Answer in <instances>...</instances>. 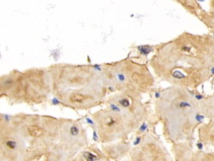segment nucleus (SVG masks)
Segmentation results:
<instances>
[{
	"mask_svg": "<svg viewBox=\"0 0 214 161\" xmlns=\"http://www.w3.org/2000/svg\"><path fill=\"white\" fill-rule=\"evenodd\" d=\"M47 89L45 73L42 70L32 69L25 72L17 71L15 84L10 99L21 102H41Z\"/></svg>",
	"mask_w": 214,
	"mask_h": 161,
	"instance_id": "1",
	"label": "nucleus"
},
{
	"mask_svg": "<svg viewBox=\"0 0 214 161\" xmlns=\"http://www.w3.org/2000/svg\"><path fill=\"white\" fill-rule=\"evenodd\" d=\"M22 138L12 117L0 115V161H17L23 149Z\"/></svg>",
	"mask_w": 214,
	"mask_h": 161,
	"instance_id": "2",
	"label": "nucleus"
},
{
	"mask_svg": "<svg viewBox=\"0 0 214 161\" xmlns=\"http://www.w3.org/2000/svg\"><path fill=\"white\" fill-rule=\"evenodd\" d=\"M137 50L140 55L147 56L148 55L153 51V48L152 46H150V45H140V46H137Z\"/></svg>",
	"mask_w": 214,
	"mask_h": 161,
	"instance_id": "3",
	"label": "nucleus"
},
{
	"mask_svg": "<svg viewBox=\"0 0 214 161\" xmlns=\"http://www.w3.org/2000/svg\"><path fill=\"white\" fill-rule=\"evenodd\" d=\"M117 103L120 105V107H121L122 108L127 109L130 107V100L127 97H121L120 98L117 99Z\"/></svg>",
	"mask_w": 214,
	"mask_h": 161,
	"instance_id": "4",
	"label": "nucleus"
},
{
	"mask_svg": "<svg viewBox=\"0 0 214 161\" xmlns=\"http://www.w3.org/2000/svg\"><path fill=\"white\" fill-rule=\"evenodd\" d=\"M70 134L72 137H77L80 133V130H79V127L76 124H73L70 127Z\"/></svg>",
	"mask_w": 214,
	"mask_h": 161,
	"instance_id": "5",
	"label": "nucleus"
},
{
	"mask_svg": "<svg viewBox=\"0 0 214 161\" xmlns=\"http://www.w3.org/2000/svg\"><path fill=\"white\" fill-rule=\"evenodd\" d=\"M47 160H48L47 155L45 154H41L35 155L29 161H47Z\"/></svg>",
	"mask_w": 214,
	"mask_h": 161,
	"instance_id": "6",
	"label": "nucleus"
},
{
	"mask_svg": "<svg viewBox=\"0 0 214 161\" xmlns=\"http://www.w3.org/2000/svg\"><path fill=\"white\" fill-rule=\"evenodd\" d=\"M84 157L85 158V159L87 161H95L97 157L96 155L93 154L92 153H90V152H87V153H85Z\"/></svg>",
	"mask_w": 214,
	"mask_h": 161,
	"instance_id": "7",
	"label": "nucleus"
},
{
	"mask_svg": "<svg viewBox=\"0 0 214 161\" xmlns=\"http://www.w3.org/2000/svg\"><path fill=\"white\" fill-rule=\"evenodd\" d=\"M147 128H148V124L145 122H144L141 125V127H140L139 128V133H145V131L147 130Z\"/></svg>",
	"mask_w": 214,
	"mask_h": 161,
	"instance_id": "8",
	"label": "nucleus"
},
{
	"mask_svg": "<svg viewBox=\"0 0 214 161\" xmlns=\"http://www.w3.org/2000/svg\"><path fill=\"white\" fill-rule=\"evenodd\" d=\"M86 123H89V124L92 126V127H94V126L95 125V121H94L93 119L90 118V117H86Z\"/></svg>",
	"mask_w": 214,
	"mask_h": 161,
	"instance_id": "9",
	"label": "nucleus"
},
{
	"mask_svg": "<svg viewBox=\"0 0 214 161\" xmlns=\"http://www.w3.org/2000/svg\"><path fill=\"white\" fill-rule=\"evenodd\" d=\"M52 103H53L54 105H59V104H61V102H60V100H59V98H57V97H55V98L53 99Z\"/></svg>",
	"mask_w": 214,
	"mask_h": 161,
	"instance_id": "10",
	"label": "nucleus"
},
{
	"mask_svg": "<svg viewBox=\"0 0 214 161\" xmlns=\"http://www.w3.org/2000/svg\"><path fill=\"white\" fill-rule=\"evenodd\" d=\"M141 137H140V136L136 137V140H135V142L133 143V144L135 145V146L138 145V144H140V143H141Z\"/></svg>",
	"mask_w": 214,
	"mask_h": 161,
	"instance_id": "11",
	"label": "nucleus"
},
{
	"mask_svg": "<svg viewBox=\"0 0 214 161\" xmlns=\"http://www.w3.org/2000/svg\"><path fill=\"white\" fill-rule=\"evenodd\" d=\"M93 139H94V141H95V142H98V140H99V136L96 133V130H94V132H93Z\"/></svg>",
	"mask_w": 214,
	"mask_h": 161,
	"instance_id": "12",
	"label": "nucleus"
},
{
	"mask_svg": "<svg viewBox=\"0 0 214 161\" xmlns=\"http://www.w3.org/2000/svg\"><path fill=\"white\" fill-rule=\"evenodd\" d=\"M155 97H156V99H160L161 97V91H156V92L155 93Z\"/></svg>",
	"mask_w": 214,
	"mask_h": 161,
	"instance_id": "13",
	"label": "nucleus"
},
{
	"mask_svg": "<svg viewBox=\"0 0 214 161\" xmlns=\"http://www.w3.org/2000/svg\"><path fill=\"white\" fill-rule=\"evenodd\" d=\"M196 146H197V148H198V149H202V147H203V144H202V143H197V144H196Z\"/></svg>",
	"mask_w": 214,
	"mask_h": 161,
	"instance_id": "14",
	"label": "nucleus"
}]
</instances>
